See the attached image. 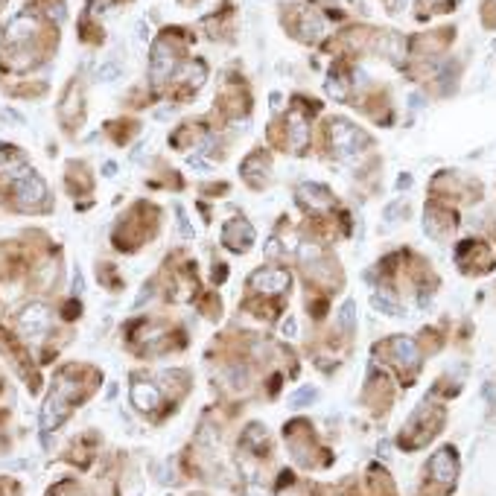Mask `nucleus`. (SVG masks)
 Returning a JSON list of instances; mask_svg holds the SVG:
<instances>
[{
  "label": "nucleus",
  "mask_w": 496,
  "mask_h": 496,
  "mask_svg": "<svg viewBox=\"0 0 496 496\" xmlns=\"http://www.w3.org/2000/svg\"><path fill=\"white\" fill-rule=\"evenodd\" d=\"M67 376L62 374L56 380V388L47 394L44 406H41V432H53L59 423L67 417V409H70V397H74V386H64Z\"/></svg>",
  "instance_id": "f257e3e1"
},
{
  "label": "nucleus",
  "mask_w": 496,
  "mask_h": 496,
  "mask_svg": "<svg viewBox=\"0 0 496 496\" xmlns=\"http://www.w3.org/2000/svg\"><path fill=\"white\" fill-rule=\"evenodd\" d=\"M365 134L347 123V120H333V126H330V146H333V152L342 158V161H353L362 149H365Z\"/></svg>",
  "instance_id": "f03ea898"
},
{
  "label": "nucleus",
  "mask_w": 496,
  "mask_h": 496,
  "mask_svg": "<svg viewBox=\"0 0 496 496\" xmlns=\"http://www.w3.org/2000/svg\"><path fill=\"white\" fill-rule=\"evenodd\" d=\"M12 190H15L18 202H23V204H38V202H44V196H47L44 178H41L35 170L23 167V163L12 170Z\"/></svg>",
  "instance_id": "7ed1b4c3"
},
{
  "label": "nucleus",
  "mask_w": 496,
  "mask_h": 496,
  "mask_svg": "<svg viewBox=\"0 0 496 496\" xmlns=\"http://www.w3.org/2000/svg\"><path fill=\"white\" fill-rule=\"evenodd\" d=\"M50 327V310H47V304L41 301H33L27 304L23 310L18 313V330L23 339H38L44 336V330Z\"/></svg>",
  "instance_id": "20e7f679"
},
{
  "label": "nucleus",
  "mask_w": 496,
  "mask_h": 496,
  "mask_svg": "<svg viewBox=\"0 0 496 496\" xmlns=\"http://www.w3.org/2000/svg\"><path fill=\"white\" fill-rule=\"evenodd\" d=\"M251 289L257 292H263V295H277V292H287L289 289V272H283V269H260L251 275Z\"/></svg>",
  "instance_id": "39448f33"
},
{
  "label": "nucleus",
  "mask_w": 496,
  "mask_h": 496,
  "mask_svg": "<svg viewBox=\"0 0 496 496\" xmlns=\"http://www.w3.org/2000/svg\"><path fill=\"white\" fill-rule=\"evenodd\" d=\"M429 476L441 485H453L456 476H458V461H456V453L450 450V446H444V450H438L429 461Z\"/></svg>",
  "instance_id": "423d86ee"
},
{
  "label": "nucleus",
  "mask_w": 496,
  "mask_h": 496,
  "mask_svg": "<svg viewBox=\"0 0 496 496\" xmlns=\"http://www.w3.org/2000/svg\"><path fill=\"white\" fill-rule=\"evenodd\" d=\"M173 67H175L173 47H170L167 41H158V44L152 47V64H149V76H152V82L161 85L163 79H170Z\"/></svg>",
  "instance_id": "0eeeda50"
},
{
  "label": "nucleus",
  "mask_w": 496,
  "mask_h": 496,
  "mask_svg": "<svg viewBox=\"0 0 496 496\" xmlns=\"http://www.w3.org/2000/svg\"><path fill=\"white\" fill-rule=\"evenodd\" d=\"M132 403H134V409H140V412H155V409L161 406V391H158V386H152V383H146V380H134V383H132Z\"/></svg>",
  "instance_id": "6e6552de"
},
{
  "label": "nucleus",
  "mask_w": 496,
  "mask_h": 496,
  "mask_svg": "<svg viewBox=\"0 0 496 496\" xmlns=\"http://www.w3.org/2000/svg\"><path fill=\"white\" fill-rule=\"evenodd\" d=\"M391 353H394V359L400 365H406V368H415L420 362V353H417V345L409 339V336H394L391 339Z\"/></svg>",
  "instance_id": "1a4fd4ad"
},
{
  "label": "nucleus",
  "mask_w": 496,
  "mask_h": 496,
  "mask_svg": "<svg viewBox=\"0 0 496 496\" xmlns=\"http://www.w3.org/2000/svg\"><path fill=\"white\" fill-rule=\"evenodd\" d=\"M254 240V228L248 222H228L225 228V243L231 248H237V251H246Z\"/></svg>",
  "instance_id": "9d476101"
},
{
  "label": "nucleus",
  "mask_w": 496,
  "mask_h": 496,
  "mask_svg": "<svg viewBox=\"0 0 496 496\" xmlns=\"http://www.w3.org/2000/svg\"><path fill=\"white\" fill-rule=\"evenodd\" d=\"M33 30H35V21H33L30 15H18V18L9 21V27H6V41H9V44L27 41Z\"/></svg>",
  "instance_id": "9b49d317"
},
{
  "label": "nucleus",
  "mask_w": 496,
  "mask_h": 496,
  "mask_svg": "<svg viewBox=\"0 0 496 496\" xmlns=\"http://www.w3.org/2000/svg\"><path fill=\"white\" fill-rule=\"evenodd\" d=\"M298 196L306 199V204H310V207H318V210L330 207V202H333V199H330V193L324 190L321 184H310V181L298 187Z\"/></svg>",
  "instance_id": "f8f14e48"
},
{
  "label": "nucleus",
  "mask_w": 496,
  "mask_h": 496,
  "mask_svg": "<svg viewBox=\"0 0 496 496\" xmlns=\"http://www.w3.org/2000/svg\"><path fill=\"white\" fill-rule=\"evenodd\" d=\"M371 306L376 313H383V316H391V318H403L406 316V310L400 306L397 301H394V295H386V292H376V295H371Z\"/></svg>",
  "instance_id": "ddd939ff"
},
{
  "label": "nucleus",
  "mask_w": 496,
  "mask_h": 496,
  "mask_svg": "<svg viewBox=\"0 0 496 496\" xmlns=\"http://www.w3.org/2000/svg\"><path fill=\"white\" fill-rule=\"evenodd\" d=\"M316 400H318V391L313 386H304V388H298V391L289 394V406H295V409L301 406L304 409V406H313Z\"/></svg>",
  "instance_id": "4468645a"
},
{
  "label": "nucleus",
  "mask_w": 496,
  "mask_h": 496,
  "mask_svg": "<svg viewBox=\"0 0 496 496\" xmlns=\"http://www.w3.org/2000/svg\"><path fill=\"white\" fill-rule=\"evenodd\" d=\"M327 93H330V97H333V100H347V79H342L339 74H327Z\"/></svg>",
  "instance_id": "2eb2a0df"
},
{
  "label": "nucleus",
  "mask_w": 496,
  "mask_h": 496,
  "mask_svg": "<svg viewBox=\"0 0 496 496\" xmlns=\"http://www.w3.org/2000/svg\"><path fill=\"white\" fill-rule=\"evenodd\" d=\"M306 140H310V132H306V120H301V117H292V149H304Z\"/></svg>",
  "instance_id": "dca6fc26"
},
{
  "label": "nucleus",
  "mask_w": 496,
  "mask_h": 496,
  "mask_svg": "<svg viewBox=\"0 0 496 496\" xmlns=\"http://www.w3.org/2000/svg\"><path fill=\"white\" fill-rule=\"evenodd\" d=\"M120 74H123L120 62H114V59H111V62H105V64L97 70V79H100V82H111V79H117Z\"/></svg>",
  "instance_id": "f3484780"
},
{
  "label": "nucleus",
  "mask_w": 496,
  "mask_h": 496,
  "mask_svg": "<svg viewBox=\"0 0 496 496\" xmlns=\"http://www.w3.org/2000/svg\"><path fill=\"white\" fill-rule=\"evenodd\" d=\"M339 318H342V327H353V321H357V301L353 298H347L345 304H342V310H339Z\"/></svg>",
  "instance_id": "a211bd4d"
},
{
  "label": "nucleus",
  "mask_w": 496,
  "mask_h": 496,
  "mask_svg": "<svg viewBox=\"0 0 496 496\" xmlns=\"http://www.w3.org/2000/svg\"><path fill=\"white\" fill-rule=\"evenodd\" d=\"M175 217H178V233L184 240H193L196 237V231H193V225H190V219H187V214L181 207H175Z\"/></svg>",
  "instance_id": "6ab92c4d"
},
{
  "label": "nucleus",
  "mask_w": 496,
  "mask_h": 496,
  "mask_svg": "<svg viewBox=\"0 0 496 496\" xmlns=\"http://www.w3.org/2000/svg\"><path fill=\"white\" fill-rule=\"evenodd\" d=\"M187 167H190V170H202V173H210V170H214V163H207V161H202V158H187Z\"/></svg>",
  "instance_id": "aec40b11"
},
{
  "label": "nucleus",
  "mask_w": 496,
  "mask_h": 496,
  "mask_svg": "<svg viewBox=\"0 0 496 496\" xmlns=\"http://www.w3.org/2000/svg\"><path fill=\"white\" fill-rule=\"evenodd\" d=\"M134 35H137L140 44H146V41H149V23H146V21H137V23H134Z\"/></svg>",
  "instance_id": "412c9836"
},
{
  "label": "nucleus",
  "mask_w": 496,
  "mask_h": 496,
  "mask_svg": "<svg viewBox=\"0 0 496 496\" xmlns=\"http://www.w3.org/2000/svg\"><path fill=\"white\" fill-rule=\"evenodd\" d=\"M266 254H269V257L283 254V251H280V240H275V237H272V240H269V246H266Z\"/></svg>",
  "instance_id": "4be33fe9"
},
{
  "label": "nucleus",
  "mask_w": 496,
  "mask_h": 496,
  "mask_svg": "<svg viewBox=\"0 0 496 496\" xmlns=\"http://www.w3.org/2000/svg\"><path fill=\"white\" fill-rule=\"evenodd\" d=\"M441 4H446V0H417L420 9H435V6H441Z\"/></svg>",
  "instance_id": "5701e85b"
},
{
  "label": "nucleus",
  "mask_w": 496,
  "mask_h": 496,
  "mask_svg": "<svg viewBox=\"0 0 496 496\" xmlns=\"http://www.w3.org/2000/svg\"><path fill=\"white\" fill-rule=\"evenodd\" d=\"M283 336H295V318L283 321Z\"/></svg>",
  "instance_id": "b1692460"
},
{
  "label": "nucleus",
  "mask_w": 496,
  "mask_h": 496,
  "mask_svg": "<svg viewBox=\"0 0 496 496\" xmlns=\"http://www.w3.org/2000/svg\"><path fill=\"white\" fill-rule=\"evenodd\" d=\"M397 187H400V190H406V187H412V175H409V173H403V175H400V181H397Z\"/></svg>",
  "instance_id": "393cba45"
},
{
  "label": "nucleus",
  "mask_w": 496,
  "mask_h": 496,
  "mask_svg": "<svg viewBox=\"0 0 496 496\" xmlns=\"http://www.w3.org/2000/svg\"><path fill=\"white\" fill-rule=\"evenodd\" d=\"M74 292H82V272L76 269V275H74Z\"/></svg>",
  "instance_id": "a878e982"
},
{
  "label": "nucleus",
  "mask_w": 496,
  "mask_h": 496,
  "mask_svg": "<svg viewBox=\"0 0 496 496\" xmlns=\"http://www.w3.org/2000/svg\"><path fill=\"white\" fill-rule=\"evenodd\" d=\"M103 173H105V175H111V173H117V163H105V167H103Z\"/></svg>",
  "instance_id": "bb28decb"
},
{
  "label": "nucleus",
  "mask_w": 496,
  "mask_h": 496,
  "mask_svg": "<svg viewBox=\"0 0 496 496\" xmlns=\"http://www.w3.org/2000/svg\"><path fill=\"white\" fill-rule=\"evenodd\" d=\"M380 456H383V458H388V441H383V444H380Z\"/></svg>",
  "instance_id": "cd10ccee"
},
{
  "label": "nucleus",
  "mask_w": 496,
  "mask_h": 496,
  "mask_svg": "<svg viewBox=\"0 0 496 496\" xmlns=\"http://www.w3.org/2000/svg\"><path fill=\"white\" fill-rule=\"evenodd\" d=\"M490 47H493V53H496V41H493V44H490Z\"/></svg>",
  "instance_id": "c85d7f7f"
},
{
  "label": "nucleus",
  "mask_w": 496,
  "mask_h": 496,
  "mask_svg": "<svg viewBox=\"0 0 496 496\" xmlns=\"http://www.w3.org/2000/svg\"><path fill=\"white\" fill-rule=\"evenodd\" d=\"M283 496H295V493H292V490H289V493H283Z\"/></svg>",
  "instance_id": "c756f323"
}]
</instances>
